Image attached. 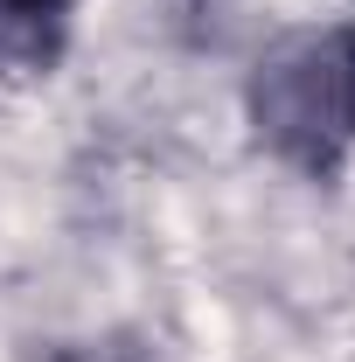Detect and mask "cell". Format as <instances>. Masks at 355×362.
Returning a JSON list of instances; mask_svg holds the SVG:
<instances>
[{
  "mask_svg": "<svg viewBox=\"0 0 355 362\" xmlns=\"http://www.w3.org/2000/svg\"><path fill=\"white\" fill-rule=\"evenodd\" d=\"M251 126L293 168H334L355 146V35H293L251 77Z\"/></svg>",
  "mask_w": 355,
  "mask_h": 362,
  "instance_id": "1",
  "label": "cell"
},
{
  "mask_svg": "<svg viewBox=\"0 0 355 362\" xmlns=\"http://www.w3.org/2000/svg\"><path fill=\"white\" fill-rule=\"evenodd\" d=\"M77 0H0V70H42L70 35Z\"/></svg>",
  "mask_w": 355,
  "mask_h": 362,
  "instance_id": "2",
  "label": "cell"
}]
</instances>
